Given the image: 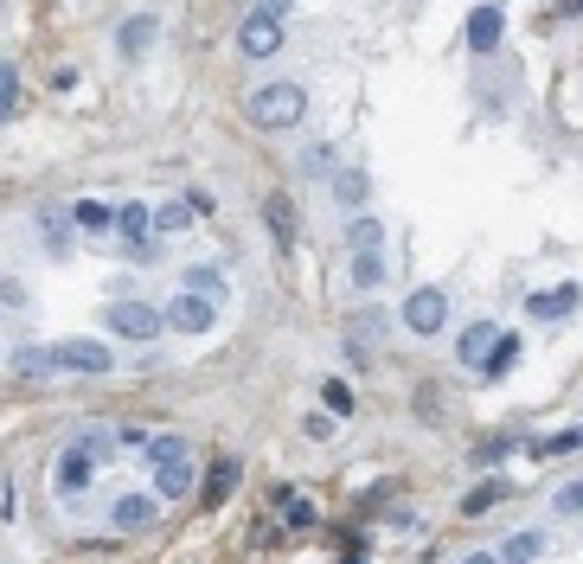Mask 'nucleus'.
<instances>
[{
	"label": "nucleus",
	"instance_id": "obj_28",
	"mask_svg": "<svg viewBox=\"0 0 583 564\" xmlns=\"http://www.w3.org/2000/svg\"><path fill=\"white\" fill-rule=\"evenodd\" d=\"M487 340H494V328H487V321H474L469 334L455 340V353H462V360H481V353H487Z\"/></svg>",
	"mask_w": 583,
	"mask_h": 564
},
{
	"label": "nucleus",
	"instance_id": "obj_3",
	"mask_svg": "<svg viewBox=\"0 0 583 564\" xmlns=\"http://www.w3.org/2000/svg\"><path fill=\"white\" fill-rule=\"evenodd\" d=\"M116 231H122V257H129V264H161V244H154V212H147L142 199L116 206Z\"/></svg>",
	"mask_w": 583,
	"mask_h": 564
},
{
	"label": "nucleus",
	"instance_id": "obj_21",
	"mask_svg": "<svg viewBox=\"0 0 583 564\" xmlns=\"http://www.w3.org/2000/svg\"><path fill=\"white\" fill-rule=\"evenodd\" d=\"M186 225H193V199H167V206L154 212V231H161V237H174V231H186Z\"/></svg>",
	"mask_w": 583,
	"mask_h": 564
},
{
	"label": "nucleus",
	"instance_id": "obj_36",
	"mask_svg": "<svg viewBox=\"0 0 583 564\" xmlns=\"http://www.w3.org/2000/svg\"><path fill=\"white\" fill-rule=\"evenodd\" d=\"M564 7H571V13H583V0H564Z\"/></svg>",
	"mask_w": 583,
	"mask_h": 564
},
{
	"label": "nucleus",
	"instance_id": "obj_12",
	"mask_svg": "<svg viewBox=\"0 0 583 564\" xmlns=\"http://www.w3.org/2000/svg\"><path fill=\"white\" fill-rule=\"evenodd\" d=\"M154 494H161V500H186V494H193V450L154 462Z\"/></svg>",
	"mask_w": 583,
	"mask_h": 564
},
{
	"label": "nucleus",
	"instance_id": "obj_27",
	"mask_svg": "<svg viewBox=\"0 0 583 564\" xmlns=\"http://www.w3.org/2000/svg\"><path fill=\"white\" fill-rule=\"evenodd\" d=\"M571 450H583V423H578V430H558V436H546L532 455H546V462H551V455H571Z\"/></svg>",
	"mask_w": 583,
	"mask_h": 564
},
{
	"label": "nucleus",
	"instance_id": "obj_17",
	"mask_svg": "<svg viewBox=\"0 0 583 564\" xmlns=\"http://www.w3.org/2000/svg\"><path fill=\"white\" fill-rule=\"evenodd\" d=\"M38 237H45V251L52 257H72V244H77V231L65 212H38Z\"/></svg>",
	"mask_w": 583,
	"mask_h": 564
},
{
	"label": "nucleus",
	"instance_id": "obj_30",
	"mask_svg": "<svg viewBox=\"0 0 583 564\" xmlns=\"http://www.w3.org/2000/svg\"><path fill=\"white\" fill-rule=\"evenodd\" d=\"M13 110H20V71H13V65H0V122H7Z\"/></svg>",
	"mask_w": 583,
	"mask_h": 564
},
{
	"label": "nucleus",
	"instance_id": "obj_15",
	"mask_svg": "<svg viewBox=\"0 0 583 564\" xmlns=\"http://www.w3.org/2000/svg\"><path fill=\"white\" fill-rule=\"evenodd\" d=\"M526 308H532L539 321H564V314H578V308H583V289H578V283H564V289H539Z\"/></svg>",
	"mask_w": 583,
	"mask_h": 564
},
{
	"label": "nucleus",
	"instance_id": "obj_5",
	"mask_svg": "<svg viewBox=\"0 0 583 564\" xmlns=\"http://www.w3.org/2000/svg\"><path fill=\"white\" fill-rule=\"evenodd\" d=\"M212 321H219V301L212 296H199V289H180V296L167 301V328L174 334H212Z\"/></svg>",
	"mask_w": 583,
	"mask_h": 564
},
{
	"label": "nucleus",
	"instance_id": "obj_23",
	"mask_svg": "<svg viewBox=\"0 0 583 564\" xmlns=\"http://www.w3.org/2000/svg\"><path fill=\"white\" fill-rule=\"evenodd\" d=\"M353 283H360L365 296L385 289V257H378V251H360V257H353Z\"/></svg>",
	"mask_w": 583,
	"mask_h": 564
},
{
	"label": "nucleus",
	"instance_id": "obj_18",
	"mask_svg": "<svg viewBox=\"0 0 583 564\" xmlns=\"http://www.w3.org/2000/svg\"><path fill=\"white\" fill-rule=\"evenodd\" d=\"M263 219H270V231H276V251L289 257V251H295V206L283 199V192H276V199L263 206Z\"/></svg>",
	"mask_w": 583,
	"mask_h": 564
},
{
	"label": "nucleus",
	"instance_id": "obj_1",
	"mask_svg": "<svg viewBox=\"0 0 583 564\" xmlns=\"http://www.w3.org/2000/svg\"><path fill=\"white\" fill-rule=\"evenodd\" d=\"M116 455V436L110 430H84L72 450L58 455V468H52V488L58 494H84L90 488V475H97V462H110Z\"/></svg>",
	"mask_w": 583,
	"mask_h": 564
},
{
	"label": "nucleus",
	"instance_id": "obj_24",
	"mask_svg": "<svg viewBox=\"0 0 583 564\" xmlns=\"http://www.w3.org/2000/svg\"><path fill=\"white\" fill-rule=\"evenodd\" d=\"M346 237H353V251H378V244H385V225H378L372 212H353V225H346Z\"/></svg>",
	"mask_w": 583,
	"mask_h": 564
},
{
	"label": "nucleus",
	"instance_id": "obj_8",
	"mask_svg": "<svg viewBox=\"0 0 583 564\" xmlns=\"http://www.w3.org/2000/svg\"><path fill=\"white\" fill-rule=\"evenodd\" d=\"M501 38H507V13H501L494 0H481V7L469 13V52L487 58V52H501Z\"/></svg>",
	"mask_w": 583,
	"mask_h": 564
},
{
	"label": "nucleus",
	"instance_id": "obj_4",
	"mask_svg": "<svg viewBox=\"0 0 583 564\" xmlns=\"http://www.w3.org/2000/svg\"><path fill=\"white\" fill-rule=\"evenodd\" d=\"M103 328L110 334H122V340H154L161 328H167V308H154V301H110L103 308Z\"/></svg>",
	"mask_w": 583,
	"mask_h": 564
},
{
	"label": "nucleus",
	"instance_id": "obj_19",
	"mask_svg": "<svg viewBox=\"0 0 583 564\" xmlns=\"http://www.w3.org/2000/svg\"><path fill=\"white\" fill-rule=\"evenodd\" d=\"M72 225L103 231V237H110V231H116V206H103V199H77V206H72Z\"/></svg>",
	"mask_w": 583,
	"mask_h": 564
},
{
	"label": "nucleus",
	"instance_id": "obj_10",
	"mask_svg": "<svg viewBox=\"0 0 583 564\" xmlns=\"http://www.w3.org/2000/svg\"><path fill=\"white\" fill-rule=\"evenodd\" d=\"M116 532H154L161 527V494H122L110 507Z\"/></svg>",
	"mask_w": 583,
	"mask_h": 564
},
{
	"label": "nucleus",
	"instance_id": "obj_32",
	"mask_svg": "<svg viewBox=\"0 0 583 564\" xmlns=\"http://www.w3.org/2000/svg\"><path fill=\"white\" fill-rule=\"evenodd\" d=\"M333 167V148H308L301 154V174H328Z\"/></svg>",
	"mask_w": 583,
	"mask_h": 564
},
{
	"label": "nucleus",
	"instance_id": "obj_20",
	"mask_svg": "<svg viewBox=\"0 0 583 564\" xmlns=\"http://www.w3.org/2000/svg\"><path fill=\"white\" fill-rule=\"evenodd\" d=\"M507 494H513V482H481V488L462 500V513H469V520H481V513H487V507H501Z\"/></svg>",
	"mask_w": 583,
	"mask_h": 564
},
{
	"label": "nucleus",
	"instance_id": "obj_14",
	"mask_svg": "<svg viewBox=\"0 0 583 564\" xmlns=\"http://www.w3.org/2000/svg\"><path fill=\"white\" fill-rule=\"evenodd\" d=\"M238 482H244V462H231V455H224L219 468L206 475V488H199V500H206V513H219L224 500L238 494Z\"/></svg>",
	"mask_w": 583,
	"mask_h": 564
},
{
	"label": "nucleus",
	"instance_id": "obj_9",
	"mask_svg": "<svg viewBox=\"0 0 583 564\" xmlns=\"http://www.w3.org/2000/svg\"><path fill=\"white\" fill-rule=\"evenodd\" d=\"M442 321H449V296H442V289H410V301H404V328H410V334H437Z\"/></svg>",
	"mask_w": 583,
	"mask_h": 564
},
{
	"label": "nucleus",
	"instance_id": "obj_35",
	"mask_svg": "<svg viewBox=\"0 0 583 564\" xmlns=\"http://www.w3.org/2000/svg\"><path fill=\"white\" fill-rule=\"evenodd\" d=\"M0 520H13V482H0Z\"/></svg>",
	"mask_w": 583,
	"mask_h": 564
},
{
	"label": "nucleus",
	"instance_id": "obj_31",
	"mask_svg": "<svg viewBox=\"0 0 583 564\" xmlns=\"http://www.w3.org/2000/svg\"><path fill=\"white\" fill-rule=\"evenodd\" d=\"M551 507H558V513H583V482H564V488H558V500H551Z\"/></svg>",
	"mask_w": 583,
	"mask_h": 564
},
{
	"label": "nucleus",
	"instance_id": "obj_13",
	"mask_svg": "<svg viewBox=\"0 0 583 564\" xmlns=\"http://www.w3.org/2000/svg\"><path fill=\"white\" fill-rule=\"evenodd\" d=\"M519 360H526V340L519 334H494L487 340V353H481V378H507Z\"/></svg>",
	"mask_w": 583,
	"mask_h": 564
},
{
	"label": "nucleus",
	"instance_id": "obj_11",
	"mask_svg": "<svg viewBox=\"0 0 583 564\" xmlns=\"http://www.w3.org/2000/svg\"><path fill=\"white\" fill-rule=\"evenodd\" d=\"M154 38H161V20H154V13H129V20L116 26V52L135 65V58H147V52H154Z\"/></svg>",
	"mask_w": 583,
	"mask_h": 564
},
{
	"label": "nucleus",
	"instance_id": "obj_22",
	"mask_svg": "<svg viewBox=\"0 0 583 564\" xmlns=\"http://www.w3.org/2000/svg\"><path fill=\"white\" fill-rule=\"evenodd\" d=\"M186 289H199V296H212V301H219V308H224V296H231V289H224V276H219V269H212V264H193V269H186Z\"/></svg>",
	"mask_w": 583,
	"mask_h": 564
},
{
	"label": "nucleus",
	"instance_id": "obj_34",
	"mask_svg": "<svg viewBox=\"0 0 583 564\" xmlns=\"http://www.w3.org/2000/svg\"><path fill=\"white\" fill-rule=\"evenodd\" d=\"M289 7H295V0H256V13H276V20H283Z\"/></svg>",
	"mask_w": 583,
	"mask_h": 564
},
{
	"label": "nucleus",
	"instance_id": "obj_6",
	"mask_svg": "<svg viewBox=\"0 0 583 564\" xmlns=\"http://www.w3.org/2000/svg\"><path fill=\"white\" fill-rule=\"evenodd\" d=\"M52 353H58V366H65V373H110V366H116L110 340H84V334L58 340Z\"/></svg>",
	"mask_w": 583,
	"mask_h": 564
},
{
	"label": "nucleus",
	"instance_id": "obj_25",
	"mask_svg": "<svg viewBox=\"0 0 583 564\" xmlns=\"http://www.w3.org/2000/svg\"><path fill=\"white\" fill-rule=\"evenodd\" d=\"M539 552H546V539H539V532H513L507 545H501V559H513V564L539 559Z\"/></svg>",
	"mask_w": 583,
	"mask_h": 564
},
{
	"label": "nucleus",
	"instance_id": "obj_33",
	"mask_svg": "<svg viewBox=\"0 0 583 564\" xmlns=\"http://www.w3.org/2000/svg\"><path fill=\"white\" fill-rule=\"evenodd\" d=\"M328 411H353V391L340 378H328Z\"/></svg>",
	"mask_w": 583,
	"mask_h": 564
},
{
	"label": "nucleus",
	"instance_id": "obj_26",
	"mask_svg": "<svg viewBox=\"0 0 583 564\" xmlns=\"http://www.w3.org/2000/svg\"><path fill=\"white\" fill-rule=\"evenodd\" d=\"M333 192H340V206H360L365 199V174L360 167H340V174H333Z\"/></svg>",
	"mask_w": 583,
	"mask_h": 564
},
{
	"label": "nucleus",
	"instance_id": "obj_2",
	"mask_svg": "<svg viewBox=\"0 0 583 564\" xmlns=\"http://www.w3.org/2000/svg\"><path fill=\"white\" fill-rule=\"evenodd\" d=\"M244 110H251L256 129H295V122L308 115V90L283 77V84H263V90H251V97H244Z\"/></svg>",
	"mask_w": 583,
	"mask_h": 564
},
{
	"label": "nucleus",
	"instance_id": "obj_29",
	"mask_svg": "<svg viewBox=\"0 0 583 564\" xmlns=\"http://www.w3.org/2000/svg\"><path fill=\"white\" fill-rule=\"evenodd\" d=\"M283 520L289 527H315V500L308 494H283Z\"/></svg>",
	"mask_w": 583,
	"mask_h": 564
},
{
	"label": "nucleus",
	"instance_id": "obj_16",
	"mask_svg": "<svg viewBox=\"0 0 583 564\" xmlns=\"http://www.w3.org/2000/svg\"><path fill=\"white\" fill-rule=\"evenodd\" d=\"M7 366H13L20 378H52V373H65V366H58V353H45V346H13V353H7Z\"/></svg>",
	"mask_w": 583,
	"mask_h": 564
},
{
	"label": "nucleus",
	"instance_id": "obj_7",
	"mask_svg": "<svg viewBox=\"0 0 583 564\" xmlns=\"http://www.w3.org/2000/svg\"><path fill=\"white\" fill-rule=\"evenodd\" d=\"M238 52H244V58H276V52H283V20H276V13H251V20L238 26Z\"/></svg>",
	"mask_w": 583,
	"mask_h": 564
}]
</instances>
